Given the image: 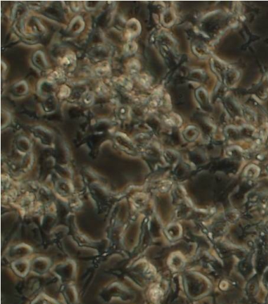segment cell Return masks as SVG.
<instances>
[{
	"mask_svg": "<svg viewBox=\"0 0 268 304\" xmlns=\"http://www.w3.org/2000/svg\"><path fill=\"white\" fill-rule=\"evenodd\" d=\"M127 31L128 34H130L131 35H134L138 34L140 31L139 23L136 21L135 20H131L127 23Z\"/></svg>",
	"mask_w": 268,
	"mask_h": 304,
	"instance_id": "obj_1",
	"label": "cell"
},
{
	"mask_svg": "<svg viewBox=\"0 0 268 304\" xmlns=\"http://www.w3.org/2000/svg\"><path fill=\"white\" fill-rule=\"evenodd\" d=\"M140 69L139 62H138L137 60H131V62H129L127 64V69H128L129 73H131V74H136L138 72Z\"/></svg>",
	"mask_w": 268,
	"mask_h": 304,
	"instance_id": "obj_2",
	"label": "cell"
},
{
	"mask_svg": "<svg viewBox=\"0 0 268 304\" xmlns=\"http://www.w3.org/2000/svg\"><path fill=\"white\" fill-rule=\"evenodd\" d=\"M75 62H76V58H75L74 55H72V54L67 55L62 60V66L66 68H68L69 66L70 67V66H73Z\"/></svg>",
	"mask_w": 268,
	"mask_h": 304,
	"instance_id": "obj_3",
	"label": "cell"
},
{
	"mask_svg": "<svg viewBox=\"0 0 268 304\" xmlns=\"http://www.w3.org/2000/svg\"><path fill=\"white\" fill-rule=\"evenodd\" d=\"M137 50V45H136L135 43L134 42H131L128 43L127 45H125L124 47V51H125L126 55H131V54H134V52L136 51Z\"/></svg>",
	"mask_w": 268,
	"mask_h": 304,
	"instance_id": "obj_4",
	"label": "cell"
},
{
	"mask_svg": "<svg viewBox=\"0 0 268 304\" xmlns=\"http://www.w3.org/2000/svg\"><path fill=\"white\" fill-rule=\"evenodd\" d=\"M109 70H110V69H109L108 63H102L97 68V73L99 75L106 74L109 72Z\"/></svg>",
	"mask_w": 268,
	"mask_h": 304,
	"instance_id": "obj_5",
	"label": "cell"
},
{
	"mask_svg": "<svg viewBox=\"0 0 268 304\" xmlns=\"http://www.w3.org/2000/svg\"><path fill=\"white\" fill-rule=\"evenodd\" d=\"M62 77H64V73H62V71L60 70V69L56 70L51 75V79L53 80H55V81H58V80L62 79Z\"/></svg>",
	"mask_w": 268,
	"mask_h": 304,
	"instance_id": "obj_6",
	"label": "cell"
},
{
	"mask_svg": "<svg viewBox=\"0 0 268 304\" xmlns=\"http://www.w3.org/2000/svg\"><path fill=\"white\" fill-rule=\"evenodd\" d=\"M119 84H120V85L124 86L127 89H130L132 87L131 81L127 78H121L120 80H119Z\"/></svg>",
	"mask_w": 268,
	"mask_h": 304,
	"instance_id": "obj_7",
	"label": "cell"
},
{
	"mask_svg": "<svg viewBox=\"0 0 268 304\" xmlns=\"http://www.w3.org/2000/svg\"><path fill=\"white\" fill-rule=\"evenodd\" d=\"M138 80H139L141 84L144 85V86L146 87H147L149 84H149L150 83V77H149L147 75H145V74L141 75V76H139V78H138Z\"/></svg>",
	"mask_w": 268,
	"mask_h": 304,
	"instance_id": "obj_8",
	"label": "cell"
},
{
	"mask_svg": "<svg viewBox=\"0 0 268 304\" xmlns=\"http://www.w3.org/2000/svg\"><path fill=\"white\" fill-rule=\"evenodd\" d=\"M93 100H94L93 95H92L90 92L86 93V95L84 96V97H83V102H84L85 104H86V105L91 104L92 102H93Z\"/></svg>",
	"mask_w": 268,
	"mask_h": 304,
	"instance_id": "obj_9",
	"label": "cell"
},
{
	"mask_svg": "<svg viewBox=\"0 0 268 304\" xmlns=\"http://www.w3.org/2000/svg\"><path fill=\"white\" fill-rule=\"evenodd\" d=\"M69 90H70V89H69L68 87L66 86L62 87V89H61L60 91V93H59V96H60L62 98L67 97V96L69 95V93H70V91Z\"/></svg>",
	"mask_w": 268,
	"mask_h": 304,
	"instance_id": "obj_10",
	"label": "cell"
}]
</instances>
